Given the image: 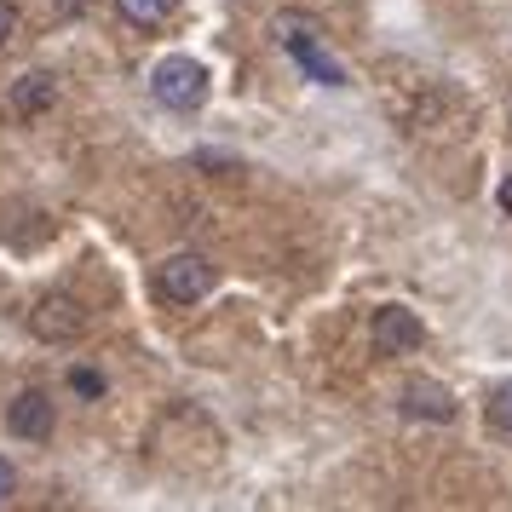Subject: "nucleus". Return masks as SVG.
Listing matches in <instances>:
<instances>
[{
  "instance_id": "1",
  "label": "nucleus",
  "mask_w": 512,
  "mask_h": 512,
  "mask_svg": "<svg viewBox=\"0 0 512 512\" xmlns=\"http://www.w3.org/2000/svg\"><path fill=\"white\" fill-rule=\"evenodd\" d=\"M213 282H219V271H213L208 254H167L162 265H156V294H162L167 305H196L213 294Z\"/></svg>"
},
{
  "instance_id": "2",
  "label": "nucleus",
  "mask_w": 512,
  "mask_h": 512,
  "mask_svg": "<svg viewBox=\"0 0 512 512\" xmlns=\"http://www.w3.org/2000/svg\"><path fill=\"white\" fill-rule=\"evenodd\" d=\"M271 29H277L282 52H288L300 70H311L317 81H328V87H346V70H340V64H334V58L317 47V18H305V12H282Z\"/></svg>"
},
{
  "instance_id": "3",
  "label": "nucleus",
  "mask_w": 512,
  "mask_h": 512,
  "mask_svg": "<svg viewBox=\"0 0 512 512\" xmlns=\"http://www.w3.org/2000/svg\"><path fill=\"white\" fill-rule=\"evenodd\" d=\"M150 93H156V104L190 116V110L208 104V70H202L196 58H162V64L150 70Z\"/></svg>"
},
{
  "instance_id": "4",
  "label": "nucleus",
  "mask_w": 512,
  "mask_h": 512,
  "mask_svg": "<svg viewBox=\"0 0 512 512\" xmlns=\"http://www.w3.org/2000/svg\"><path fill=\"white\" fill-rule=\"evenodd\" d=\"M52 426H58V403H52L41 386H29V392H18L12 403H6V432L24 443H47Z\"/></svg>"
},
{
  "instance_id": "5",
  "label": "nucleus",
  "mask_w": 512,
  "mask_h": 512,
  "mask_svg": "<svg viewBox=\"0 0 512 512\" xmlns=\"http://www.w3.org/2000/svg\"><path fill=\"white\" fill-rule=\"evenodd\" d=\"M29 328H35L41 340H52V346H70V340L87 334V311H81V300H70V294H47V300L29 311Z\"/></svg>"
},
{
  "instance_id": "6",
  "label": "nucleus",
  "mask_w": 512,
  "mask_h": 512,
  "mask_svg": "<svg viewBox=\"0 0 512 512\" xmlns=\"http://www.w3.org/2000/svg\"><path fill=\"white\" fill-rule=\"evenodd\" d=\"M374 346L403 357V351H420L426 346V323H420L409 305H380L374 311Z\"/></svg>"
},
{
  "instance_id": "7",
  "label": "nucleus",
  "mask_w": 512,
  "mask_h": 512,
  "mask_svg": "<svg viewBox=\"0 0 512 512\" xmlns=\"http://www.w3.org/2000/svg\"><path fill=\"white\" fill-rule=\"evenodd\" d=\"M52 104H58V81H52L47 70H24L18 81H12V93H6V110H12L18 121L47 116Z\"/></svg>"
},
{
  "instance_id": "8",
  "label": "nucleus",
  "mask_w": 512,
  "mask_h": 512,
  "mask_svg": "<svg viewBox=\"0 0 512 512\" xmlns=\"http://www.w3.org/2000/svg\"><path fill=\"white\" fill-rule=\"evenodd\" d=\"M403 415L409 420H432V426H449V420H455V397L443 392L438 380H415V386H403Z\"/></svg>"
},
{
  "instance_id": "9",
  "label": "nucleus",
  "mask_w": 512,
  "mask_h": 512,
  "mask_svg": "<svg viewBox=\"0 0 512 512\" xmlns=\"http://www.w3.org/2000/svg\"><path fill=\"white\" fill-rule=\"evenodd\" d=\"M116 12H121L133 29H162L167 18L179 12V0H116Z\"/></svg>"
},
{
  "instance_id": "10",
  "label": "nucleus",
  "mask_w": 512,
  "mask_h": 512,
  "mask_svg": "<svg viewBox=\"0 0 512 512\" xmlns=\"http://www.w3.org/2000/svg\"><path fill=\"white\" fill-rule=\"evenodd\" d=\"M489 420H495V432H507V438H512V380L489 397Z\"/></svg>"
},
{
  "instance_id": "11",
  "label": "nucleus",
  "mask_w": 512,
  "mask_h": 512,
  "mask_svg": "<svg viewBox=\"0 0 512 512\" xmlns=\"http://www.w3.org/2000/svg\"><path fill=\"white\" fill-rule=\"evenodd\" d=\"M70 392H81V397H104V374H98V369H70Z\"/></svg>"
},
{
  "instance_id": "12",
  "label": "nucleus",
  "mask_w": 512,
  "mask_h": 512,
  "mask_svg": "<svg viewBox=\"0 0 512 512\" xmlns=\"http://www.w3.org/2000/svg\"><path fill=\"white\" fill-rule=\"evenodd\" d=\"M12 35H18V6H12V0H0V47H6Z\"/></svg>"
},
{
  "instance_id": "13",
  "label": "nucleus",
  "mask_w": 512,
  "mask_h": 512,
  "mask_svg": "<svg viewBox=\"0 0 512 512\" xmlns=\"http://www.w3.org/2000/svg\"><path fill=\"white\" fill-rule=\"evenodd\" d=\"M12 489H18V478H12V466L0 461V507H6V501H12Z\"/></svg>"
},
{
  "instance_id": "14",
  "label": "nucleus",
  "mask_w": 512,
  "mask_h": 512,
  "mask_svg": "<svg viewBox=\"0 0 512 512\" xmlns=\"http://www.w3.org/2000/svg\"><path fill=\"white\" fill-rule=\"evenodd\" d=\"M501 213H507V219H512V179H507V185H501Z\"/></svg>"
}]
</instances>
